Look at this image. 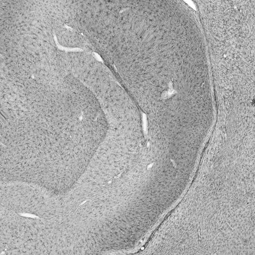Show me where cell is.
Listing matches in <instances>:
<instances>
[{
    "instance_id": "6da1fadb",
    "label": "cell",
    "mask_w": 255,
    "mask_h": 255,
    "mask_svg": "<svg viewBox=\"0 0 255 255\" xmlns=\"http://www.w3.org/2000/svg\"><path fill=\"white\" fill-rule=\"evenodd\" d=\"M1 105V139L68 145L87 157L109 128L95 95L83 85L61 81L36 84Z\"/></svg>"
}]
</instances>
